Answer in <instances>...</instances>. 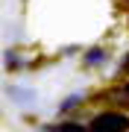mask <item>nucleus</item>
<instances>
[{"instance_id": "obj_2", "label": "nucleus", "mask_w": 129, "mask_h": 132, "mask_svg": "<svg viewBox=\"0 0 129 132\" xmlns=\"http://www.w3.org/2000/svg\"><path fill=\"white\" fill-rule=\"evenodd\" d=\"M6 94H9V97H12L18 106H32V103H35V97H38L32 88H15V85H12L9 91H6Z\"/></svg>"}, {"instance_id": "obj_1", "label": "nucleus", "mask_w": 129, "mask_h": 132, "mask_svg": "<svg viewBox=\"0 0 129 132\" xmlns=\"http://www.w3.org/2000/svg\"><path fill=\"white\" fill-rule=\"evenodd\" d=\"M91 132H126L129 129V118L120 112H103L91 120Z\"/></svg>"}, {"instance_id": "obj_3", "label": "nucleus", "mask_w": 129, "mask_h": 132, "mask_svg": "<svg viewBox=\"0 0 129 132\" xmlns=\"http://www.w3.org/2000/svg\"><path fill=\"white\" fill-rule=\"evenodd\" d=\"M56 132H91L88 126H79V123H62Z\"/></svg>"}, {"instance_id": "obj_4", "label": "nucleus", "mask_w": 129, "mask_h": 132, "mask_svg": "<svg viewBox=\"0 0 129 132\" xmlns=\"http://www.w3.org/2000/svg\"><path fill=\"white\" fill-rule=\"evenodd\" d=\"M103 59H106L103 50H91V53H88V65H97V62H103Z\"/></svg>"}]
</instances>
